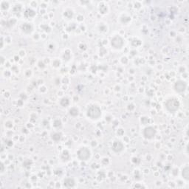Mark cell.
I'll use <instances>...</instances> for the list:
<instances>
[{"instance_id":"obj_6","label":"cell","mask_w":189,"mask_h":189,"mask_svg":"<svg viewBox=\"0 0 189 189\" xmlns=\"http://www.w3.org/2000/svg\"><path fill=\"white\" fill-rule=\"evenodd\" d=\"M184 173H186V174H188V168H186V169L184 170ZM184 177H185V178L186 179H188V175H185V174H184Z\"/></svg>"},{"instance_id":"obj_5","label":"cell","mask_w":189,"mask_h":189,"mask_svg":"<svg viewBox=\"0 0 189 189\" xmlns=\"http://www.w3.org/2000/svg\"><path fill=\"white\" fill-rule=\"evenodd\" d=\"M186 84L182 81H178L175 84V89L179 92H182L186 89Z\"/></svg>"},{"instance_id":"obj_1","label":"cell","mask_w":189,"mask_h":189,"mask_svg":"<svg viewBox=\"0 0 189 189\" xmlns=\"http://www.w3.org/2000/svg\"><path fill=\"white\" fill-rule=\"evenodd\" d=\"M87 115L88 116L91 117L92 119H98L101 115V110L98 107L93 106V107H91L88 109Z\"/></svg>"},{"instance_id":"obj_2","label":"cell","mask_w":189,"mask_h":189,"mask_svg":"<svg viewBox=\"0 0 189 189\" xmlns=\"http://www.w3.org/2000/svg\"><path fill=\"white\" fill-rule=\"evenodd\" d=\"M179 102L176 99H170L166 102V108L168 109V110L171 112H176L179 108Z\"/></svg>"},{"instance_id":"obj_3","label":"cell","mask_w":189,"mask_h":189,"mask_svg":"<svg viewBox=\"0 0 189 189\" xmlns=\"http://www.w3.org/2000/svg\"><path fill=\"white\" fill-rule=\"evenodd\" d=\"M78 157L81 160H86L89 158V151L88 149H81L78 151Z\"/></svg>"},{"instance_id":"obj_4","label":"cell","mask_w":189,"mask_h":189,"mask_svg":"<svg viewBox=\"0 0 189 189\" xmlns=\"http://www.w3.org/2000/svg\"><path fill=\"white\" fill-rule=\"evenodd\" d=\"M144 135L147 138H151V137H154V135H155V130L153 128H151V127L146 128L145 131H144Z\"/></svg>"}]
</instances>
